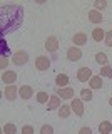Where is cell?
Instances as JSON below:
<instances>
[{
  "label": "cell",
  "mask_w": 112,
  "mask_h": 134,
  "mask_svg": "<svg viewBox=\"0 0 112 134\" xmlns=\"http://www.w3.org/2000/svg\"><path fill=\"white\" fill-rule=\"evenodd\" d=\"M109 104H110V106H112V97H110V99H109Z\"/></svg>",
  "instance_id": "1f68e13d"
},
{
  "label": "cell",
  "mask_w": 112,
  "mask_h": 134,
  "mask_svg": "<svg viewBox=\"0 0 112 134\" xmlns=\"http://www.w3.org/2000/svg\"><path fill=\"white\" fill-rule=\"evenodd\" d=\"M17 81V72H14V70H3L2 72V82L7 84V86H12V84H15Z\"/></svg>",
  "instance_id": "ba28073f"
},
{
  "label": "cell",
  "mask_w": 112,
  "mask_h": 134,
  "mask_svg": "<svg viewBox=\"0 0 112 134\" xmlns=\"http://www.w3.org/2000/svg\"><path fill=\"white\" fill-rule=\"evenodd\" d=\"M55 84H57V87H69V75L67 74H59L55 77Z\"/></svg>",
  "instance_id": "2e32d148"
},
{
  "label": "cell",
  "mask_w": 112,
  "mask_h": 134,
  "mask_svg": "<svg viewBox=\"0 0 112 134\" xmlns=\"http://www.w3.org/2000/svg\"><path fill=\"white\" fill-rule=\"evenodd\" d=\"M35 67L39 70H49L50 69V59L47 55H39L35 59Z\"/></svg>",
  "instance_id": "52a82bcc"
},
{
  "label": "cell",
  "mask_w": 112,
  "mask_h": 134,
  "mask_svg": "<svg viewBox=\"0 0 112 134\" xmlns=\"http://www.w3.org/2000/svg\"><path fill=\"white\" fill-rule=\"evenodd\" d=\"M2 55H9V47L5 45V40L2 39Z\"/></svg>",
  "instance_id": "f546056e"
},
{
  "label": "cell",
  "mask_w": 112,
  "mask_h": 134,
  "mask_svg": "<svg viewBox=\"0 0 112 134\" xmlns=\"http://www.w3.org/2000/svg\"><path fill=\"white\" fill-rule=\"evenodd\" d=\"M12 62H14L15 65H25L28 62V54L25 50H17V52L14 54V57H12Z\"/></svg>",
  "instance_id": "7a4b0ae2"
},
{
  "label": "cell",
  "mask_w": 112,
  "mask_h": 134,
  "mask_svg": "<svg viewBox=\"0 0 112 134\" xmlns=\"http://www.w3.org/2000/svg\"><path fill=\"white\" fill-rule=\"evenodd\" d=\"M80 99L82 100H87V102L92 100V91H90V89H82L80 91Z\"/></svg>",
  "instance_id": "cb8c5ba5"
},
{
  "label": "cell",
  "mask_w": 112,
  "mask_h": 134,
  "mask_svg": "<svg viewBox=\"0 0 112 134\" xmlns=\"http://www.w3.org/2000/svg\"><path fill=\"white\" fill-rule=\"evenodd\" d=\"M79 134H92V129H90V127H80Z\"/></svg>",
  "instance_id": "4dcf8cb0"
},
{
  "label": "cell",
  "mask_w": 112,
  "mask_h": 134,
  "mask_svg": "<svg viewBox=\"0 0 112 134\" xmlns=\"http://www.w3.org/2000/svg\"><path fill=\"white\" fill-rule=\"evenodd\" d=\"M70 107H72V111H74L75 116H79V117L84 116V100H82V99H75V97H74L72 100H70Z\"/></svg>",
  "instance_id": "277c9868"
},
{
  "label": "cell",
  "mask_w": 112,
  "mask_h": 134,
  "mask_svg": "<svg viewBox=\"0 0 112 134\" xmlns=\"http://www.w3.org/2000/svg\"><path fill=\"white\" fill-rule=\"evenodd\" d=\"M104 42H105L107 47H112V30L105 32V39H104Z\"/></svg>",
  "instance_id": "83f0119b"
},
{
  "label": "cell",
  "mask_w": 112,
  "mask_h": 134,
  "mask_svg": "<svg viewBox=\"0 0 112 134\" xmlns=\"http://www.w3.org/2000/svg\"><path fill=\"white\" fill-rule=\"evenodd\" d=\"M57 94H59L60 99H65V100H67V99L72 100L74 99V89H72V87H60Z\"/></svg>",
  "instance_id": "7c38bea8"
},
{
  "label": "cell",
  "mask_w": 112,
  "mask_h": 134,
  "mask_svg": "<svg viewBox=\"0 0 112 134\" xmlns=\"http://www.w3.org/2000/svg\"><path fill=\"white\" fill-rule=\"evenodd\" d=\"M95 62H97V64H102V65H107V54L97 52L95 54Z\"/></svg>",
  "instance_id": "7402d4cb"
},
{
  "label": "cell",
  "mask_w": 112,
  "mask_h": 134,
  "mask_svg": "<svg viewBox=\"0 0 112 134\" xmlns=\"http://www.w3.org/2000/svg\"><path fill=\"white\" fill-rule=\"evenodd\" d=\"M89 89H102V77L101 75H92V79L89 81Z\"/></svg>",
  "instance_id": "5bb4252c"
},
{
  "label": "cell",
  "mask_w": 112,
  "mask_h": 134,
  "mask_svg": "<svg viewBox=\"0 0 112 134\" xmlns=\"http://www.w3.org/2000/svg\"><path fill=\"white\" fill-rule=\"evenodd\" d=\"M72 40H74V45H75V47H80V45L87 44V35L84 32H77V34H74Z\"/></svg>",
  "instance_id": "8fae6325"
},
{
  "label": "cell",
  "mask_w": 112,
  "mask_h": 134,
  "mask_svg": "<svg viewBox=\"0 0 112 134\" xmlns=\"http://www.w3.org/2000/svg\"><path fill=\"white\" fill-rule=\"evenodd\" d=\"M2 131H3V134H17V126L12 122H7L2 127Z\"/></svg>",
  "instance_id": "44dd1931"
},
{
  "label": "cell",
  "mask_w": 112,
  "mask_h": 134,
  "mask_svg": "<svg viewBox=\"0 0 112 134\" xmlns=\"http://www.w3.org/2000/svg\"><path fill=\"white\" fill-rule=\"evenodd\" d=\"M19 96V87L15 86V84H12V86H7L5 91H3V97L7 100H15Z\"/></svg>",
  "instance_id": "8992f818"
},
{
  "label": "cell",
  "mask_w": 112,
  "mask_h": 134,
  "mask_svg": "<svg viewBox=\"0 0 112 134\" xmlns=\"http://www.w3.org/2000/svg\"><path fill=\"white\" fill-rule=\"evenodd\" d=\"M57 49H59V39L55 35L47 37V40H45V50L54 54V52H57Z\"/></svg>",
  "instance_id": "5b68a950"
},
{
  "label": "cell",
  "mask_w": 112,
  "mask_h": 134,
  "mask_svg": "<svg viewBox=\"0 0 112 134\" xmlns=\"http://www.w3.org/2000/svg\"><path fill=\"white\" fill-rule=\"evenodd\" d=\"M0 32H2V37L5 34L15 32L17 29L22 25L23 20V8L20 5H3L2 10H0Z\"/></svg>",
  "instance_id": "6da1fadb"
},
{
  "label": "cell",
  "mask_w": 112,
  "mask_h": 134,
  "mask_svg": "<svg viewBox=\"0 0 112 134\" xmlns=\"http://www.w3.org/2000/svg\"><path fill=\"white\" fill-rule=\"evenodd\" d=\"M0 67H2L3 70H7V67H9V57H7V55L0 57Z\"/></svg>",
  "instance_id": "4316f807"
},
{
  "label": "cell",
  "mask_w": 112,
  "mask_h": 134,
  "mask_svg": "<svg viewBox=\"0 0 112 134\" xmlns=\"http://www.w3.org/2000/svg\"><path fill=\"white\" fill-rule=\"evenodd\" d=\"M19 96H20L22 99H30L32 96H34V89H32L30 86H20Z\"/></svg>",
  "instance_id": "4fadbf2b"
},
{
  "label": "cell",
  "mask_w": 112,
  "mask_h": 134,
  "mask_svg": "<svg viewBox=\"0 0 112 134\" xmlns=\"http://www.w3.org/2000/svg\"><path fill=\"white\" fill-rule=\"evenodd\" d=\"M22 134H34V127L30 124H23L22 126Z\"/></svg>",
  "instance_id": "f1b7e54d"
},
{
  "label": "cell",
  "mask_w": 112,
  "mask_h": 134,
  "mask_svg": "<svg viewBox=\"0 0 112 134\" xmlns=\"http://www.w3.org/2000/svg\"><path fill=\"white\" fill-rule=\"evenodd\" d=\"M92 70H90V67H87V65H84V67H80V69L77 70V79L80 82H89L90 79H92Z\"/></svg>",
  "instance_id": "3957f363"
},
{
  "label": "cell",
  "mask_w": 112,
  "mask_h": 134,
  "mask_svg": "<svg viewBox=\"0 0 112 134\" xmlns=\"http://www.w3.org/2000/svg\"><path fill=\"white\" fill-rule=\"evenodd\" d=\"M67 59H69L70 62L80 60V59H82V50L79 49V47H75V45H74V47H70V49L67 50Z\"/></svg>",
  "instance_id": "9c48e42d"
},
{
  "label": "cell",
  "mask_w": 112,
  "mask_h": 134,
  "mask_svg": "<svg viewBox=\"0 0 112 134\" xmlns=\"http://www.w3.org/2000/svg\"><path fill=\"white\" fill-rule=\"evenodd\" d=\"M60 106H62V104H60V97H59V96H50V99H49V102H47V109H49V111L59 109Z\"/></svg>",
  "instance_id": "9a60e30c"
},
{
  "label": "cell",
  "mask_w": 112,
  "mask_h": 134,
  "mask_svg": "<svg viewBox=\"0 0 112 134\" xmlns=\"http://www.w3.org/2000/svg\"><path fill=\"white\" fill-rule=\"evenodd\" d=\"M105 7H107V2H105V0H95V2H94V8H95V10H99V12L104 10Z\"/></svg>",
  "instance_id": "d4e9b609"
},
{
  "label": "cell",
  "mask_w": 112,
  "mask_h": 134,
  "mask_svg": "<svg viewBox=\"0 0 112 134\" xmlns=\"http://www.w3.org/2000/svg\"><path fill=\"white\" fill-rule=\"evenodd\" d=\"M104 17L99 10H95V8H92V10H89V22L90 24H102Z\"/></svg>",
  "instance_id": "30bf717a"
},
{
  "label": "cell",
  "mask_w": 112,
  "mask_h": 134,
  "mask_svg": "<svg viewBox=\"0 0 112 134\" xmlns=\"http://www.w3.org/2000/svg\"><path fill=\"white\" fill-rule=\"evenodd\" d=\"M35 99H37V102H39V104H47V102H49V99H50V96H49L47 92L40 91V92H37Z\"/></svg>",
  "instance_id": "ffe728a7"
},
{
  "label": "cell",
  "mask_w": 112,
  "mask_h": 134,
  "mask_svg": "<svg viewBox=\"0 0 112 134\" xmlns=\"http://www.w3.org/2000/svg\"><path fill=\"white\" fill-rule=\"evenodd\" d=\"M101 77H107V79H110L112 77V67L110 65H104L102 69H101Z\"/></svg>",
  "instance_id": "603a6c76"
},
{
  "label": "cell",
  "mask_w": 112,
  "mask_h": 134,
  "mask_svg": "<svg viewBox=\"0 0 112 134\" xmlns=\"http://www.w3.org/2000/svg\"><path fill=\"white\" fill-rule=\"evenodd\" d=\"M110 131H112V124L109 121H102V122L99 124V132L101 134H110Z\"/></svg>",
  "instance_id": "d6986e66"
},
{
  "label": "cell",
  "mask_w": 112,
  "mask_h": 134,
  "mask_svg": "<svg viewBox=\"0 0 112 134\" xmlns=\"http://www.w3.org/2000/svg\"><path fill=\"white\" fill-rule=\"evenodd\" d=\"M92 39L95 42H101V40L105 39V32L102 30V27H95L94 30H92Z\"/></svg>",
  "instance_id": "ac0fdd59"
},
{
  "label": "cell",
  "mask_w": 112,
  "mask_h": 134,
  "mask_svg": "<svg viewBox=\"0 0 112 134\" xmlns=\"http://www.w3.org/2000/svg\"><path fill=\"white\" fill-rule=\"evenodd\" d=\"M70 112H72V107H70V104H62L59 107V117L60 119H67L70 116Z\"/></svg>",
  "instance_id": "e0dca14e"
},
{
  "label": "cell",
  "mask_w": 112,
  "mask_h": 134,
  "mask_svg": "<svg viewBox=\"0 0 112 134\" xmlns=\"http://www.w3.org/2000/svg\"><path fill=\"white\" fill-rule=\"evenodd\" d=\"M40 134H54V127L50 124H45L40 127Z\"/></svg>",
  "instance_id": "484cf974"
}]
</instances>
